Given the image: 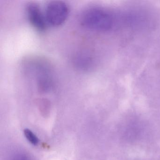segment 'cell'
Segmentation results:
<instances>
[{
  "instance_id": "1",
  "label": "cell",
  "mask_w": 160,
  "mask_h": 160,
  "mask_svg": "<svg viewBox=\"0 0 160 160\" xmlns=\"http://www.w3.org/2000/svg\"><path fill=\"white\" fill-rule=\"evenodd\" d=\"M80 22L83 27L98 31L109 30L113 24L111 15L105 10L96 7L85 11L81 15Z\"/></svg>"
},
{
  "instance_id": "2",
  "label": "cell",
  "mask_w": 160,
  "mask_h": 160,
  "mask_svg": "<svg viewBox=\"0 0 160 160\" xmlns=\"http://www.w3.org/2000/svg\"><path fill=\"white\" fill-rule=\"evenodd\" d=\"M69 13V8L62 1H52L46 8L45 16L47 22L54 27L61 26L65 22Z\"/></svg>"
},
{
  "instance_id": "3",
  "label": "cell",
  "mask_w": 160,
  "mask_h": 160,
  "mask_svg": "<svg viewBox=\"0 0 160 160\" xmlns=\"http://www.w3.org/2000/svg\"><path fill=\"white\" fill-rule=\"evenodd\" d=\"M27 17L31 26L39 32H44L47 28V21L39 5L30 2L26 7Z\"/></svg>"
},
{
  "instance_id": "4",
  "label": "cell",
  "mask_w": 160,
  "mask_h": 160,
  "mask_svg": "<svg viewBox=\"0 0 160 160\" xmlns=\"http://www.w3.org/2000/svg\"><path fill=\"white\" fill-rule=\"evenodd\" d=\"M74 60L77 66L82 69H87L91 64V58L86 53L78 54Z\"/></svg>"
},
{
  "instance_id": "5",
  "label": "cell",
  "mask_w": 160,
  "mask_h": 160,
  "mask_svg": "<svg viewBox=\"0 0 160 160\" xmlns=\"http://www.w3.org/2000/svg\"><path fill=\"white\" fill-rule=\"evenodd\" d=\"M24 135L28 141L34 146H37L40 142L37 136L31 131L28 129H26L24 131Z\"/></svg>"
},
{
  "instance_id": "6",
  "label": "cell",
  "mask_w": 160,
  "mask_h": 160,
  "mask_svg": "<svg viewBox=\"0 0 160 160\" xmlns=\"http://www.w3.org/2000/svg\"><path fill=\"white\" fill-rule=\"evenodd\" d=\"M16 160H30V159L26 155H20L17 157Z\"/></svg>"
}]
</instances>
